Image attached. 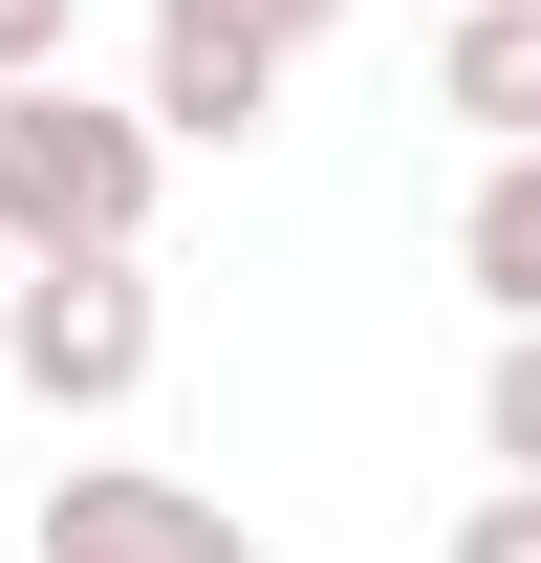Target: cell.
I'll list each match as a JSON object with an SVG mask.
<instances>
[{
  "label": "cell",
  "mask_w": 541,
  "mask_h": 563,
  "mask_svg": "<svg viewBox=\"0 0 541 563\" xmlns=\"http://www.w3.org/2000/svg\"><path fill=\"white\" fill-rule=\"evenodd\" d=\"M455 563H541V498L498 477V498H476V520H455Z\"/></svg>",
  "instance_id": "10"
},
{
  "label": "cell",
  "mask_w": 541,
  "mask_h": 563,
  "mask_svg": "<svg viewBox=\"0 0 541 563\" xmlns=\"http://www.w3.org/2000/svg\"><path fill=\"white\" fill-rule=\"evenodd\" d=\"M66 22H87V0H0V87H44V66H66Z\"/></svg>",
  "instance_id": "9"
},
{
  "label": "cell",
  "mask_w": 541,
  "mask_h": 563,
  "mask_svg": "<svg viewBox=\"0 0 541 563\" xmlns=\"http://www.w3.org/2000/svg\"><path fill=\"white\" fill-rule=\"evenodd\" d=\"M152 152H261L281 131V66L261 44H174V22H152V109H131Z\"/></svg>",
  "instance_id": "4"
},
{
  "label": "cell",
  "mask_w": 541,
  "mask_h": 563,
  "mask_svg": "<svg viewBox=\"0 0 541 563\" xmlns=\"http://www.w3.org/2000/svg\"><path fill=\"white\" fill-rule=\"evenodd\" d=\"M0 368H22V412H131L152 390V261H22Z\"/></svg>",
  "instance_id": "2"
},
{
  "label": "cell",
  "mask_w": 541,
  "mask_h": 563,
  "mask_svg": "<svg viewBox=\"0 0 541 563\" xmlns=\"http://www.w3.org/2000/svg\"><path fill=\"white\" fill-rule=\"evenodd\" d=\"M44 563H261V520H217V498L152 477V455H66V477H44Z\"/></svg>",
  "instance_id": "3"
},
{
  "label": "cell",
  "mask_w": 541,
  "mask_h": 563,
  "mask_svg": "<svg viewBox=\"0 0 541 563\" xmlns=\"http://www.w3.org/2000/svg\"><path fill=\"white\" fill-rule=\"evenodd\" d=\"M152 22H174V44H261V66H303L346 0H152Z\"/></svg>",
  "instance_id": "8"
},
{
  "label": "cell",
  "mask_w": 541,
  "mask_h": 563,
  "mask_svg": "<svg viewBox=\"0 0 541 563\" xmlns=\"http://www.w3.org/2000/svg\"><path fill=\"white\" fill-rule=\"evenodd\" d=\"M433 109H455V131H498V152H541V0H455Z\"/></svg>",
  "instance_id": "5"
},
{
  "label": "cell",
  "mask_w": 541,
  "mask_h": 563,
  "mask_svg": "<svg viewBox=\"0 0 541 563\" xmlns=\"http://www.w3.org/2000/svg\"><path fill=\"white\" fill-rule=\"evenodd\" d=\"M455 282L498 303V325H541V152H498V174H476V217H455Z\"/></svg>",
  "instance_id": "6"
},
{
  "label": "cell",
  "mask_w": 541,
  "mask_h": 563,
  "mask_svg": "<svg viewBox=\"0 0 541 563\" xmlns=\"http://www.w3.org/2000/svg\"><path fill=\"white\" fill-rule=\"evenodd\" d=\"M152 174H174V152H152L87 66L0 87V282H22V261H131V239H152Z\"/></svg>",
  "instance_id": "1"
},
{
  "label": "cell",
  "mask_w": 541,
  "mask_h": 563,
  "mask_svg": "<svg viewBox=\"0 0 541 563\" xmlns=\"http://www.w3.org/2000/svg\"><path fill=\"white\" fill-rule=\"evenodd\" d=\"M476 455L541 498V325H498V368H476Z\"/></svg>",
  "instance_id": "7"
}]
</instances>
